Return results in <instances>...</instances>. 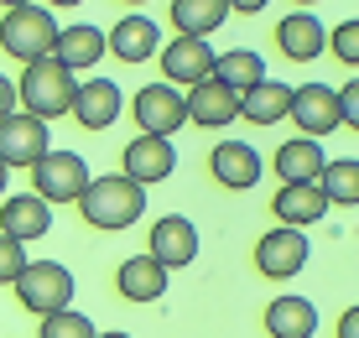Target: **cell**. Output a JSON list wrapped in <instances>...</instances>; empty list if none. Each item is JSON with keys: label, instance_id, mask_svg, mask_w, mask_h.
Wrapping results in <instances>:
<instances>
[{"label": "cell", "instance_id": "obj_16", "mask_svg": "<svg viewBox=\"0 0 359 338\" xmlns=\"http://www.w3.org/2000/svg\"><path fill=\"white\" fill-rule=\"evenodd\" d=\"M287 120H297V130H302V135L323 141L328 130H339V104H333V89H328V83H302V89H292Z\"/></svg>", "mask_w": 359, "mask_h": 338}, {"label": "cell", "instance_id": "obj_4", "mask_svg": "<svg viewBox=\"0 0 359 338\" xmlns=\"http://www.w3.org/2000/svg\"><path fill=\"white\" fill-rule=\"evenodd\" d=\"M53 42H57V21L47 6H16L0 16V47L21 62H36V58H53Z\"/></svg>", "mask_w": 359, "mask_h": 338}, {"label": "cell", "instance_id": "obj_12", "mask_svg": "<svg viewBox=\"0 0 359 338\" xmlns=\"http://www.w3.org/2000/svg\"><path fill=\"white\" fill-rule=\"evenodd\" d=\"M182 109H188V125H198V130H224V125L240 120V94L224 89V83L208 73L203 83L182 89Z\"/></svg>", "mask_w": 359, "mask_h": 338}, {"label": "cell", "instance_id": "obj_1", "mask_svg": "<svg viewBox=\"0 0 359 338\" xmlns=\"http://www.w3.org/2000/svg\"><path fill=\"white\" fill-rule=\"evenodd\" d=\"M79 214L99 234H120V229H130V224L146 214V187L130 182V177H120V172L89 177V187L79 193Z\"/></svg>", "mask_w": 359, "mask_h": 338}, {"label": "cell", "instance_id": "obj_15", "mask_svg": "<svg viewBox=\"0 0 359 338\" xmlns=\"http://www.w3.org/2000/svg\"><path fill=\"white\" fill-rule=\"evenodd\" d=\"M0 234L16 245H32L42 234H53V208L36 193H6L0 198Z\"/></svg>", "mask_w": 359, "mask_h": 338}, {"label": "cell", "instance_id": "obj_13", "mask_svg": "<svg viewBox=\"0 0 359 338\" xmlns=\"http://www.w3.org/2000/svg\"><path fill=\"white\" fill-rule=\"evenodd\" d=\"M156 62H162V73H167L162 83H172V89H193V83H203L208 73H214V47L198 42V36H172V42H162Z\"/></svg>", "mask_w": 359, "mask_h": 338}, {"label": "cell", "instance_id": "obj_25", "mask_svg": "<svg viewBox=\"0 0 359 338\" xmlns=\"http://www.w3.org/2000/svg\"><path fill=\"white\" fill-rule=\"evenodd\" d=\"M287 104H292V83L261 79L250 94H240V120H250V125H281V120H287Z\"/></svg>", "mask_w": 359, "mask_h": 338}, {"label": "cell", "instance_id": "obj_37", "mask_svg": "<svg viewBox=\"0 0 359 338\" xmlns=\"http://www.w3.org/2000/svg\"><path fill=\"white\" fill-rule=\"evenodd\" d=\"M0 6H6V11H16V6H36V0H0Z\"/></svg>", "mask_w": 359, "mask_h": 338}, {"label": "cell", "instance_id": "obj_33", "mask_svg": "<svg viewBox=\"0 0 359 338\" xmlns=\"http://www.w3.org/2000/svg\"><path fill=\"white\" fill-rule=\"evenodd\" d=\"M339 338H359V307H344V318H339Z\"/></svg>", "mask_w": 359, "mask_h": 338}, {"label": "cell", "instance_id": "obj_38", "mask_svg": "<svg viewBox=\"0 0 359 338\" xmlns=\"http://www.w3.org/2000/svg\"><path fill=\"white\" fill-rule=\"evenodd\" d=\"M94 338H130V333H94Z\"/></svg>", "mask_w": 359, "mask_h": 338}, {"label": "cell", "instance_id": "obj_6", "mask_svg": "<svg viewBox=\"0 0 359 338\" xmlns=\"http://www.w3.org/2000/svg\"><path fill=\"white\" fill-rule=\"evenodd\" d=\"M47 151H53V130H47V120L27 115V109H16V115L0 120V161H6L11 172H16V167H36Z\"/></svg>", "mask_w": 359, "mask_h": 338}, {"label": "cell", "instance_id": "obj_11", "mask_svg": "<svg viewBox=\"0 0 359 338\" xmlns=\"http://www.w3.org/2000/svg\"><path fill=\"white\" fill-rule=\"evenodd\" d=\"M261 172H266V161L250 141H219L208 151V177L224 187V193H250L261 182Z\"/></svg>", "mask_w": 359, "mask_h": 338}, {"label": "cell", "instance_id": "obj_27", "mask_svg": "<svg viewBox=\"0 0 359 338\" xmlns=\"http://www.w3.org/2000/svg\"><path fill=\"white\" fill-rule=\"evenodd\" d=\"M318 187H323L328 208H354L359 203V161L354 156H339V161H323V172H318Z\"/></svg>", "mask_w": 359, "mask_h": 338}, {"label": "cell", "instance_id": "obj_8", "mask_svg": "<svg viewBox=\"0 0 359 338\" xmlns=\"http://www.w3.org/2000/svg\"><path fill=\"white\" fill-rule=\"evenodd\" d=\"M130 115H135V125H141V135H167V141H172V130L188 125L182 89H172V83H146V89H135Z\"/></svg>", "mask_w": 359, "mask_h": 338}, {"label": "cell", "instance_id": "obj_30", "mask_svg": "<svg viewBox=\"0 0 359 338\" xmlns=\"http://www.w3.org/2000/svg\"><path fill=\"white\" fill-rule=\"evenodd\" d=\"M27 245H16V240H6V234H0V286H11L21 276V271H27Z\"/></svg>", "mask_w": 359, "mask_h": 338}, {"label": "cell", "instance_id": "obj_39", "mask_svg": "<svg viewBox=\"0 0 359 338\" xmlns=\"http://www.w3.org/2000/svg\"><path fill=\"white\" fill-rule=\"evenodd\" d=\"M292 6H302V11H307V6H318V0H292Z\"/></svg>", "mask_w": 359, "mask_h": 338}, {"label": "cell", "instance_id": "obj_40", "mask_svg": "<svg viewBox=\"0 0 359 338\" xmlns=\"http://www.w3.org/2000/svg\"><path fill=\"white\" fill-rule=\"evenodd\" d=\"M120 6H146V0H120Z\"/></svg>", "mask_w": 359, "mask_h": 338}, {"label": "cell", "instance_id": "obj_34", "mask_svg": "<svg viewBox=\"0 0 359 338\" xmlns=\"http://www.w3.org/2000/svg\"><path fill=\"white\" fill-rule=\"evenodd\" d=\"M224 6H229V11H240V16H261L271 0H224Z\"/></svg>", "mask_w": 359, "mask_h": 338}, {"label": "cell", "instance_id": "obj_20", "mask_svg": "<svg viewBox=\"0 0 359 338\" xmlns=\"http://www.w3.org/2000/svg\"><path fill=\"white\" fill-rule=\"evenodd\" d=\"M167 276L172 271L162 260L130 255V260H120V271H115V292L126 297V302H156V297H167Z\"/></svg>", "mask_w": 359, "mask_h": 338}, {"label": "cell", "instance_id": "obj_2", "mask_svg": "<svg viewBox=\"0 0 359 338\" xmlns=\"http://www.w3.org/2000/svg\"><path fill=\"white\" fill-rule=\"evenodd\" d=\"M73 89H79V79L63 68L57 58H36V62H21V79H16V104L27 109L36 120H63L73 109Z\"/></svg>", "mask_w": 359, "mask_h": 338}, {"label": "cell", "instance_id": "obj_18", "mask_svg": "<svg viewBox=\"0 0 359 338\" xmlns=\"http://www.w3.org/2000/svg\"><path fill=\"white\" fill-rule=\"evenodd\" d=\"M271 214L276 224H287V229H307V224H318L328 214V198L318 182H281L276 198H271Z\"/></svg>", "mask_w": 359, "mask_h": 338}, {"label": "cell", "instance_id": "obj_21", "mask_svg": "<svg viewBox=\"0 0 359 338\" xmlns=\"http://www.w3.org/2000/svg\"><path fill=\"white\" fill-rule=\"evenodd\" d=\"M53 58L63 62V68L79 79V73H89L99 58H104V32L89 27V21H79V27H57V42H53Z\"/></svg>", "mask_w": 359, "mask_h": 338}, {"label": "cell", "instance_id": "obj_35", "mask_svg": "<svg viewBox=\"0 0 359 338\" xmlns=\"http://www.w3.org/2000/svg\"><path fill=\"white\" fill-rule=\"evenodd\" d=\"M53 6L57 11H73V6H83V0H47V11H53Z\"/></svg>", "mask_w": 359, "mask_h": 338}, {"label": "cell", "instance_id": "obj_17", "mask_svg": "<svg viewBox=\"0 0 359 338\" xmlns=\"http://www.w3.org/2000/svg\"><path fill=\"white\" fill-rule=\"evenodd\" d=\"M104 53H115L120 62H151L162 53V27L151 16H120L104 32Z\"/></svg>", "mask_w": 359, "mask_h": 338}, {"label": "cell", "instance_id": "obj_24", "mask_svg": "<svg viewBox=\"0 0 359 338\" xmlns=\"http://www.w3.org/2000/svg\"><path fill=\"white\" fill-rule=\"evenodd\" d=\"M224 21H229L224 0H172V36H198V42H208Z\"/></svg>", "mask_w": 359, "mask_h": 338}, {"label": "cell", "instance_id": "obj_7", "mask_svg": "<svg viewBox=\"0 0 359 338\" xmlns=\"http://www.w3.org/2000/svg\"><path fill=\"white\" fill-rule=\"evenodd\" d=\"M307 234L302 229H287V224H276V229H266L261 240H255V271H261L266 281H292L297 271L307 266Z\"/></svg>", "mask_w": 359, "mask_h": 338}, {"label": "cell", "instance_id": "obj_14", "mask_svg": "<svg viewBox=\"0 0 359 338\" xmlns=\"http://www.w3.org/2000/svg\"><path fill=\"white\" fill-rule=\"evenodd\" d=\"M120 109H126V94H120L115 79H83L79 89H73L68 115L79 120L83 130H109V125L120 120Z\"/></svg>", "mask_w": 359, "mask_h": 338}, {"label": "cell", "instance_id": "obj_36", "mask_svg": "<svg viewBox=\"0 0 359 338\" xmlns=\"http://www.w3.org/2000/svg\"><path fill=\"white\" fill-rule=\"evenodd\" d=\"M6 182H11V167L0 161V198H6Z\"/></svg>", "mask_w": 359, "mask_h": 338}, {"label": "cell", "instance_id": "obj_29", "mask_svg": "<svg viewBox=\"0 0 359 338\" xmlns=\"http://www.w3.org/2000/svg\"><path fill=\"white\" fill-rule=\"evenodd\" d=\"M328 53L344 62V68H354L359 62V21H339V27L328 32Z\"/></svg>", "mask_w": 359, "mask_h": 338}, {"label": "cell", "instance_id": "obj_5", "mask_svg": "<svg viewBox=\"0 0 359 338\" xmlns=\"http://www.w3.org/2000/svg\"><path fill=\"white\" fill-rule=\"evenodd\" d=\"M32 172V193L42 198L47 208H57V203H79V193L89 187V161H83L79 151H47Z\"/></svg>", "mask_w": 359, "mask_h": 338}, {"label": "cell", "instance_id": "obj_3", "mask_svg": "<svg viewBox=\"0 0 359 338\" xmlns=\"http://www.w3.org/2000/svg\"><path fill=\"white\" fill-rule=\"evenodd\" d=\"M11 286H16V302L27 307L32 318L63 312V307H73V297H79V281H73V271L63 260H27V271Z\"/></svg>", "mask_w": 359, "mask_h": 338}, {"label": "cell", "instance_id": "obj_28", "mask_svg": "<svg viewBox=\"0 0 359 338\" xmlns=\"http://www.w3.org/2000/svg\"><path fill=\"white\" fill-rule=\"evenodd\" d=\"M99 328L89 323V312H79V307H63V312H47L42 318V333L36 338H94Z\"/></svg>", "mask_w": 359, "mask_h": 338}, {"label": "cell", "instance_id": "obj_32", "mask_svg": "<svg viewBox=\"0 0 359 338\" xmlns=\"http://www.w3.org/2000/svg\"><path fill=\"white\" fill-rule=\"evenodd\" d=\"M16 79H6V73H0V120H6V115H16Z\"/></svg>", "mask_w": 359, "mask_h": 338}, {"label": "cell", "instance_id": "obj_19", "mask_svg": "<svg viewBox=\"0 0 359 338\" xmlns=\"http://www.w3.org/2000/svg\"><path fill=\"white\" fill-rule=\"evenodd\" d=\"M276 47H281V58H292V62H313L328 47V27L313 11H292V16L276 21Z\"/></svg>", "mask_w": 359, "mask_h": 338}, {"label": "cell", "instance_id": "obj_22", "mask_svg": "<svg viewBox=\"0 0 359 338\" xmlns=\"http://www.w3.org/2000/svg\"><path fill=\"white\" fill-rule=\"evenodd\" d=\"M323 141H313V135H292V141L276 146V156H271V167H276L281 182H318V172H323Z\"/></svg>", "mask_w": 359, "mask_h": 338}, {"label": "cell", "instance_id": "obj_9", "mask_svg": "<svg viewBox=\"0 0 359 338\" xmlns=\"http://www.w3.org/2000/svg\"><path fill=\"white\" fill-rule=\"evenodd\" d=\"M177 172V146L167 135H135V141L120 151V177L151 187V182H167Z\"/></svg>", "mask_w": 359, "mask_h": 338}, {"label": "cell", "instance_id": "obj_23", "mask_svg": "<svg viewBox=\"0 0 359 338\" xmlns=\"http://www.w3.org/2000/svg\"><path fill=\"white\" fill-rule=\"evenodd\" d=\"M266 333L271 338H313L318 333L313 297H271L266 302Z\"/></svg>", "mask_w": 359, "mask_h": 338}, {"label": "cell", "instance_id": "obj_26", "mask_svg": "<svg viewBox=\"0 0 359 338\" xmlns=\"http://www.w3.org/2000/svg\"><path fill=\"white\" fill-rule=\"evenodd\" d=\"M214 79L224 83V89H234V94H250L255 83L266 79V62H261L255 47H229V53L214 58Z\"/></svg>", "mask_w": 359, "mask_h": 338}, {"label": "cell", "instance_id": "obj_31", "mask_svg": "<svg viewBox=\"0 0 359 338\" xmlns=\"http://www.w3.org/2000/svg\"><path fill=\"white\" fill-rule=\"evenodd\" d=\"M333 104H339V125H349V130H354V125H359V83L349 79L344 89H333Z\"/></svg>", "mask_w": 359, "mask_h": 338}, {"label": "cell", "instance_id": "obj_10", "mask_svg": "<svg viewBox=\"0 0 359 338\" xmlns=\"http://www.w3.org/2000/svg\"><path fill=\"white\" fill-rule=\"evenodd\" d=\"M146 255L162 260L167 271H182L198 260V224L188 214H162L146 234Z\"/></svg>", "mask_w": 359, "mask_h": 338}]
</instances>
